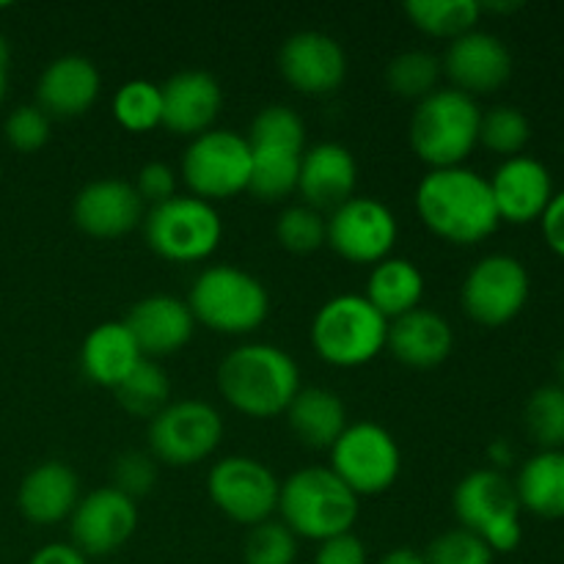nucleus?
Instances as JSON below:
<instances>
[{
	"instance_id": "12",
	"label": "nucleus",
	"mask_w": 564,
	"mask_h": 564,
	"mask_svg": "<svg viewBox=\"0 0 564 564\" xmlns=\"http://www.w3.org/2000/svg\"><path fill=\"white\" fill-rule=\"evenodd\" d=\"M224 419L202 400L169 402L149 424V449L160 463L174 468L202 463L218 449Z\"/></svg>"
},
{
	"instance_id": "16",
	"label": "nucleus",
	"mask_w": 564,
	"mask_h": 564,
	"mask_svg": "<svg viewBox=\"0 0 564 564\" xmlns=\"http://www.w3.org/2000/svg\"><path fill=\"white\" fill-rule=\"evenodd\" d=\"M72 521V545L83 556L116 554L138 529L135 501L116 488L91 490L77 501Z\"/></svg>"
},
{
	"instance_id": "39",
	"label": "nucleus",
	"mask_w": 564,
	"mask_h": 564,
	"mask_svg": "<svg viewBox=\"0 0 564 564\" xmlns=\"http://www.w3.org/2000/svg\"><path fill=\"white\" fill-rule=\"evenodd\" d=\"M494 556L488 543L466 529H449L438 534L424 551L427 564H494Z\"/></svg>"
},
{
	"instance_id": "6",
	"label": "nucleus",
	"mask_w": 564,
	"mask_h": 564,
	"mask_svg": "<svg viewBox=\"0 0 564 564\" xmlns=\"http://www.w3.org/2000/svg\"><path fill=\"white\" fill-rule=\"evenodd\" d=\"M185 303L196 323L226 336L251 334L270 312V297L262 281L231 264L202 270Z\"/></svg>"
},
{
	"instance_id": "24",
	"label": "nucleus",
	"mask_w": 564,
	"mask_h": 564,
	"mask_svg": "<svg viewBox=\"0 0 564 564\" xmlns=\"http://www.w3.org/2000/svg\"><path fill=\"white\" fill-rule=\"evenodd\" d=\"M99 97V72L83 55H61L44 66L36 83V105L55 119L88 113Z\"/></svg>"
},
{
	"instance_id": "30",
	"label": "nucleus",
	"mask_w": 564,
	"mask_h": 564,
	"mask_svg": "<svg viewBox=\"0 0 564 564\" xmlns=\"http://www.w3.org/2000/svg\"><path fill=\"white\" fill-rule=\"evenodd\" d=\"M424 295V275L413 262L400 257H389L378 262L369 273L367 297L386 319H397L402 314L419 308Z\"/></svg>"
},
{
	"instance_id": "48",
	"label": "nucleus",
	"mask_w": 564,
	"mask_h": 564,
	"mask_svg": "<svg viewBox=\"0 0 564 564\" xmlns=\"http://www.w3.org/2000/svg\"><path fill=\"white\" fill-rule=\"evenodd\" d=\"M6 64H9V44L0 36V102H3L6 94Z\"/></svg>"
},
{
	"instance_id": "32",
	"label": "nucleus",
	"mask_w": 564,
	"mask_h": 564,
	"mask_svg": "<svg viewBox=\"0 0 564 564\" xmlns=\"http://www.w3.org/2000/svg\"><path fill=\"white\" fill-rule=\"evenodd\" d=\"M113 391L119 405L124 408L127 413L141 419H154L171 402L169 375H165V369L160 367L158 361H152V358H143V361L127 375L124 383Z\"/></svg>"
},
{
	"instance_id": "35",
	"label": "nucleus",
	"mask_w": 564,
	"mask_h": 564,
	"mask_svg": "<svg viewBox=\"0 0 564 564\" xmlns=\"http://www.w3.org/2000/svg\"><path fill=\"white\" fill-rule=\"evenodd\" d=\"M113 116L127 132H149L163 127V94L149 80H130L116 91Z\"/></svg>"
},
{
	"instance_id": "21",
	"label": "nucleus",
	"mask_w": 564,
	"mask_h": 564,
	"mask_svg": "<svg viewBox=\"0 0 564 564\" xmlns=\"http://www.w3.org/2000/svg\"><path fill=\"white\" fill-rule=\"evenodd\" d=\"M160 94H163V127L187 138L213 130L224 105L220 83L204 69L176 72L160 86Z\"/></svg>"
},
{
	"instance_id": "37",
	"label": "nucleus",
	"mask_w": 564,
	"mask_h": 564,
	"mask_svg": "<svg viewBox=\"0 0 564 564\" xmlns=\"http://www.w3.org/2000/svg\"><path fill=\"white\" fill-rule=\"evenodd\" d=\"M275 237L290 253H314L328 242V220L308 204H295L279 215Z\"/></svg>"
},
{
	"instance_id": "15",
	"label": "nucleus",
	"mask_w": 564,
	"mask_h": 564,
	"mask_svg": "<svg viewBox=\"0 0 564 564\" xmlns=\"http://www.w3.org/2000/svg\"><path fill=\"white\" fill-rule=\"evenodd\" d=\"M397 218L380 198L352 196L328 218V246L352 264H378L391 257Z\"/></svg>"
},
{
	"instance_id": "27",
	"label": "nucleus",
	"mask_w": 564,
	"mask_h": 564,
	"mask_svg": "<svg viewBox=\"0 0 564 564\" xmlns=\"http://www.w3.org/2000/svg\"><path fill=\"white\" fill-rule=\"evenodd\" d=\"M143 361L135 339L124 323H102L83 339L80 367L91 383L119 389L127 375Z\"/></svg>"
},
{
	"instance_id": "2",
	"label": "nucleus",
	"mask_w": 564,
	"mask_h": 564,
	"mask_svg": "<svg viewBox=\"0 0 564 564\" xmlns=\"http://www.w3.org/2000/svg\"><path fill=\"white\" fill-rule=\"evenodd\" d=\"M218 389L235 411L251 419H273L301 391V372L286 350L275 345H240L220 361Z\"/></svg>"
},
{
	"instance_id": "47",
	"label": "nucleus",
	"mask_w": 564,
	"mask_h": 564,
	"mask_svg": "<svg viewBox=\"0 0 564 564\" xmlns=\"http://www.w3.org/2000/svg\"><path fill=\"white\" fill-rule=\"evenodd\" d=\"M490 460L494 463H510L512 460V449L507 441H494V446H490Z\"/></svg>"
},
{
	"instance_id": "23",
	"label": "nucleus",
	"mask_w": 564,
	"mask_h": 564,
	"mask_svg": "<svg viewBox=\"0 0 564 564\" xmlns=\"http://www.w3.org/2000/svg\"><path fill=\"white\" fill-rule=\"evenodd\" d=\"M124 325L130 328L141 356L158 361L174 356L191 341L196 319L180 297L149 295L130 308Z\"/></svg>"
},
{
	"instance_id": "1",
	"label": "nucleus",
	"mask_w": 564,
	"mask_h": 564,
	"mask_svg": "<svg viewBox=\"0 0 564 564\" xmlns=\"http://www.w3.org/2000/svg\"><path fill=\"white\" fill-rule=\"evenodd\" d=\"M416 213L435 237L455 246H477L501 224L490 182L466 165L430 171L416 187Z\"/></svg>"
},
{
	"instance_id": "3",
	"label": "nucleus",
	"mask_w": 564,
	"mask_h": 564,
	"mask_svg": "<svg viewBox=\"0 0 564 564\" xmlns=\"http://www.w3.org/2000/svg\"><path fill=\"white\" fill-rule=\"evenodd\" d=\"M279 512L295 538L325 543L350 532L358 518V496L330 468H301L281 485Z\"/></svg>"
},
{
	"instance_id": "18",
	"label": "nucleus",
	"mask_w": 564,
	"mask_h": 564,
	"mask_svg": "<svg viewBox=\"0 0 564 564\" xmlns=\"http://www.w3.org/2000/svg\"><path fill=\"white\" fill-rule=\"evenodd\" d=\"M441 66L457 91L479 97V94L499 91L510 80L512 55L494 33L468 31L452 39Z\"/></svg>"
},
{
	"instance_id": "7",
	"label": "nucleus",
	"mask_w": 564,
	"mask_h": 564,
	"mask_svg": "<svg viewBox=\"0 0 564 564\" xmlns=\"http://www.w3.org/2000/svg\"><path fill=\"white\" fill-rule=\"evenodd\" d=\"M389 319L364 295L330 297L312 323L314 352L334 367H364L383 352Z\"/></svg>"
},
{
	"instance_id": "4",
	"label": "nucleus",
	"mask_w": 564,
	"mask_h": 564,
	"mask_svg": "<svg viewBox=\"0 0 564 564\" xmlns=\"http://www.w3.org/2000/svg\"><path fill=\"white\" fill-rule=\"evenodd\" d=\"M246 141L251 147L248 193L259 202H281L295 193L306 152V124L301 116L286 105H270L251 121Z\"/></svg>"
},
{
	"instance_id": "40",
	"label": "nucleus",
	"mask_w": 564,
	"mask_h": 564,
	"mask_svg": "<svg viewBox=\"0 0 564 564\" xmlns=\"http://www.w3.org/2000/svg\"><path fill=\"white\" fill-rule=\"evenodd\" d=\"M3 135L14 152H39L50 141V116L39 105H20L6 116Z\"/></svg>"
},
{
	"instance_id": "5",
	"label": "nucleus",
	"mask_w": 564,
	"mask_h": 564,
	"mask_svg": "<svg viewBox=\"0 0 564 564\" xmlns=\"http://www.w3.org/2000/svg\"><path fill=\"white\" fill-rule=\"evenodd\" d=\"M477 99L457 88H438L411 116V147L430 169H455L479 143Z\"/></svg>"
},
{
	"instance_id": "17",
	"label": "nucleus",
	"mask_w": 564,
	"mask_h": 564,
	"mask_svg": "<svg viewBox=\"0 0 564 564\" xmlns=\"http://www.w3.org/2000/svg\"><path fill=\"white\" fill-rule=\"evenodd\" d=\"M281 77L306 97L334 94L347 77V55L334 36L319 31H301L281 44Z\"/></svg>"
},
{
	"instance_id": "13",
	"label": "nucleus",
	"mask_w": 564,
	"mask_h": 564,
	"mask_svg": "<svg viewBox=\"0 0 564 564\" xmlns=\"http://www.w3.org/2000/svg\"><path fill=\"white\" fill-rule=\"evenodd\" d=\"M532 292L529 270L510 253H490L468 270L463 281V308L474 323L499 328L523 312Z\"/></svg>"
},
{
	"instance_id": "44",
	"label": "nucleus",
	"mask_w": 564,
	"mask_h": 564,
	"mask_svg": "<svg viewBox=\"0 0 564 564\" xmlns=\"http://www.w3.org/2000/svg\"><path fill=\"white\" fill-rule=\"evenodd\" d=\"M540 226H543V240L556 257L564 259V191H556L554 198H551L549 209L540 218Z\"/></svg>"
},
{
	"instance_id": "33",
	"label": "nucleus",
	"mask_w": 564,
	"mask_h": 564,
	"mask_svg": "<svg viewBox=\"0 0 564 564\" xmlns=\"http://www.w3.org/2000/svg\"><path fill=\"white\" fill-rule=\"evenodd\" d=\"M441 61L433 53H424V50H405V53L394 55L386 66V86L391 88V94L402 99H416L422 102L424 97H430L433 91H438L441 80Z\"/></svg>"
},
{
	"instance_id": "41",
	"label": "nucleus",
	"mask_w": 564,
	"mask_h": 564,
	"mask_svg": "<svg viewBox=\"0 0 564 564\" xmlns=\"http://www.w3.org/2000/svg\"><path fill=\"white\" fill-rule=\"evenodd\" d=\"M154 482H158V463L147 452H124L113 466V485L119 494L127 499H141V496L152 494Z\"/></svg>"
},
{
	"instance_id": "46",
	"label": "nucleus",
	"mask_w": 564,
	"mask_h": 564,
	"mask_svg": "<svg viewBox=\"0 0 564 564\" xmlns=\"http://www.w3.org/2000/svg\"><path fill=\"white\" fill-rule=\"evenodd\" d=\"M378 564H427L424 562V554L413 549H394L383 556Z\"/></svg>"
},
{
	"instance_id": "36",
	"label": "nucleus",
	"mask_w": 564,
	"mask_h": 564,
	"mask_svg": "<svg viewBox=\"0 0 564 564\" xmlns=\"http://www.w3.org/2000/svg\"><path fill=\"white\" fill-rule=\"evenodd\" d=\"M529 138H532V124L523 110L512 105H496L479 121V143L505 160L518 158L527 149Z\"/></svg>"
},
{
	"instance_id": "34",
	"label": "nucleus",
	"mask_w": 564,
	"mask_h": 564,
	"mask_svg": "<svg viewBox=\"0 0 564 564\" xmlns=\"http://www.w3.org/2000/svg\"><path fill=\"white\" fill-rule=\"evenodd\" d=\"M527 433L540 449H564V386H540L523 408Z\"/></svg>"
},
{
	"instance_id": "19",
	"label": "nucleus",
	"mask_w": 564,
	"mask_h": 564,
	"mask_svg": "<svg viewBox=\"0 0 564 564\" xmlns=\"http://www.w3.org/2000/svg\"><path fill=\"white\" fill-rule=\"evenodd\" d=\"M490 193H494L499 218L507 224H532L543 218L554 198V180L551 171L540 160L529 154L505 160L490 176Z\"/></svg>"
},
{
	"instance_id": "14",
	"label": "nucleus",
	"mask_w": 564,
	"mask_h": 564,
	"mask_svg": "<svg viewBox=\"0 0 564 564\" xmlns=\"http://www.w3.org/2000/svg\"><path fill=\"white\" fill-rule=\"evenodd\" d=\"M207 494L226 518L242 527H257L279 510L281 482L264 463L237 455L209 468Z\"/></svg>"
},
{
	"instance_id": "22",
	"label": "nucleus",
	"mask_w": 564,
	"mask_h": 564,
	"mask_svg": "<svg viewBox=\"0 0 564 564\" xmlns=\"http://www.w3.org/2000/svg\"><path fill=\"white\" fill-rule=\"evenodd\" d=\"M358 165L347 147L334 141L317 143L303 152L301 176H297V193L303 204L317 213H334L356 193Z\"/></svg>"
},
{
	"instance_id": "42",
	"label": "nucleus",
	"mask_w": 564,
	"mask_h": 564,
	"mask_svg": "<svg viewBox=\"0 0 564 564\" xmlns=\"http://www.w3.org/2000/svg\"><path fill=\"white\" fill-rule=\"evenodd\" d=\"M135 193L141 196L143 204H152V207H158V204L169 202V198L176 196V174L171 165L165 163H147L141 171H138V182L135 185Z\"/></svg>"
},
{
	"instance_id": "9",
	"label": "nucleus",
	"mask_w": 564,
	"mask_h": 564,
	"mask_svg": "<svg viewBox=\"0 0 564 564\" xmlns=\"http://www.w3.org/2000/svg\"><path fill=\"white\" fill-rule=\"evenodd\" d=\"M149 248L169 262H202L218 248L224 224L218 209L196 196H174L143 218Z\"/></svg>"
},
{
	"instance_id": "38",
	"label": "nucleus",
	"mask_w": 564,
	"mask_h": 564,
	"mask_svg": "<svg viewBox=\"0 0 564 564\" xmlns=\"http://www.w3.org/2000/svg\"><path fill=\"white\" fill-rule=\"evenodd\" d=\"M246 564H295L297 538L281 521L251 527L242 549Z\"/></svg>"
},
{
	"instance_id": "49",
	"label": "nucleus",
	"mask_w": 564,
	"mask_h": 564,
	"mask_svg": "<svg viewBox=\"0 0 564 564\" xmlns=\"http://www.w3.org/2000/svg\"><path fill=\"white\" fill-rule=\"evenodd\" d=\"M560 380H562L560 386H564V350H562V356H560Z\"/></svg>"
},
{
	"instance_id": "29",
	"label": "nucleus",
	"mask_w": 564,
	"mask_h": 564,
	"mask_svg": "<svg viewBox=\"0 0 564 564\" xmlns=\"http://www.w3.org/2000/svg\"><path fill=\"white\" fill-rule=\"evenodd\" d=\"M512 485L521 510L545 521L564 518V449H540L523 463Z\"/></svg>"
},
{
	"instance_id": "26",
	"label": "nucleus",
	"mask_w": 564,
	"mask_h": 564,
	"mask_svg": "<svg viewBox=\"0 0 564 564\" xmlns=\"http://www.w3.org/2000/svg\"><path fill=\"white\" fill-rule=\"evenodd\" d=\"M386 347L405 367L433 369L449 358L452 347H455V334L441 314L419 306L402 317L391 319Z\"/></svg>"
},
{
	"instance_id": "45",
	"label": "nucleus",
	"mask_w": 564,
	"mask_h": 564,
	"mask_svg": "<svg viewBox=\"0 0 564 564\" xmlns=\"http://www.w3.org/2000/svg\"><path fill=\"white\" fill-rule=\"evenodd\" d=\"M28 564H88V556H83L72 543H47Z\"/></svg>"
},
{
	"instance_id": "28",
	"label": "nucleus",
	"mask_w": 564,
	"mask_h": 564,
	"mask_svg": "<svg viewBox=\"0 0 564 564\" xmlns=\"http://www.w3.org/2000/svg\"><path fill=\"white\" fill-rule=\"evenodd\" d=\"M284 413L295 438L308 449H330L347 430L345 402L319 386L297 391Z\"/></svg>"
},
{
	"instance_id": "25",
	"label": "nucleus",
	"mask_w": 564,
	"mask_h": 564,
	"mask_svg": "<svg viewBox=\"0 0 564 564\" xmlns=\"http://www.w3.org/2000/svg\"><path fill=\"white\" fill-rule=\"evenodd\" d=\"M80 501V479L66 463L47 460L25 474L17 490V507L39 527H50L75 512Z\"/></svg>"
},
{
	"instance_id": "43",
	"label": "nucleus",
	"mask_w": 564,
	"mask_h": 564,
	"mask_svg": "<svg viewBox=\"0 0 564 564\" xmlns=\"http://www.w3.org/2000/svg\"><path fill=\"white\" fill-rule=\"evenodd\" d=\"M314 564H367V549L352 532L319 543Z\"/></svg>"
},
{
	"instance_id": "31",
	"label": "nucleus",
	"mask_w": 564,
	"mask_h": 564,
	"mask_svg": "<svg viewBox=\"0 0 564 564\" xmlns=\"http://www.w3.org/2000/svg\"><path fill=\"white\" fill-rule=\"evenodd\" d=\"M405 14L427 36L457 39L477 31L482 6L477 0H408Z\"/></svg>"
},
{
	"instance_id": "20",
	"label": "nucleus",
	"mask_w": 564,
	"mask_h": 564,
	"mask_svg": "<svg viewBox=\"0 0 564 564\" xmlns=\"http://www.w3.org/2000/svg\"><path fill=\"white\" fill-rule=\"evenodd\" d=\"M72 218L80 231L97 240H116L143 220V202L124 180L88 182L72 204Z\"/></svg>"
},
{
	"instance_id": "8",
	"label": "nucleus",
	"mask_w": 564,
	"mask_h": 564,
	"mask_svg": "<svg viewBox=\"0 0 564 564\" xmlns=\"http://www.w3.org/2000/svg\"><path fill=\"white\" fill-rule=\"evenodd\" d=\"M452 505L460 529L485 540L494 554H510L521 545V501L516 496V485L501 471L479 468L463 477Z\"/></svg>"
},
{
	"instance_id": "11",
	"label": "nucleus",
	"mask_w": 564,
	"mask_h": 564,
	"mask_svg": "<svg viewBox=\"0 0 564 564\" xmlns=\"http://www.w3.org/2000/svg\"><path fill=\"white\" fill-rule=\"evenodd\" d=\"M402 455L394 435L375 422L347 424L330 446V471L356 496L386 494L400 477Z\"/></svg>"
},
{
	"instance_id": "10",
	"label": "nucleus",
	"mask_w": 564,
	"mask_h": 564,
	"mask_svg": "<svg viewBox=\"0 0 564 564\" xmlns=\"http://www.w3.org/2000/svg\"><path fill=\"white\" fill-rule=\"evenodd\" d=\"M182 180L202 202H220L248 191L251 147L231 130H207L191 141L182 158Z\"/></svg>"
}]
</instances>
